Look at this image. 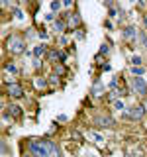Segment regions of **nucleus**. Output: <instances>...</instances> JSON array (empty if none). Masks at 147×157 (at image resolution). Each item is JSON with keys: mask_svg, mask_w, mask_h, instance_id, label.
<instances>
[{"mask_svg": "<svg viewBox=\"0 0 147 157\" xmlns=\"http://www.w3.org/2000/svg\"><path fill=\"white\" fill-rule=\"evenodd\" d=\"M32 151L36 153L37 157H59V151H57V145L49 140H33L32 141Z\"/></svg>", "mask_w": 147, "mask_h": 157, "instance_id": "1", "label": "nucleus"}, {"mask_svg": "<svg viewBox=\"0 0 147 157\" xmlns=\"http://www.w3.org/2000/svg\"><path fill=\"white\" fill-rule=\"evenodd\" d=\"M134 90L137 92V94H141V96L147 92V85H145V81L141 77H135L134 78Z\"/></svg>", "mask_w": 147, "mask_h": 157, "instance_id": "2", "label": "nucleus"}, {"mask_svg": "<svg viewBox=\"0 0 147 157\" xmlns=\"http://www.w3.org/2000/svg\"><path fill=\"white\" fill-rule=\"evenodd\" d=\"M10 51L22 53L24 51V41H22V39H18V37H12V39H10Z\"/></svg>", "mask_w": 147, "mask_h": 157, "instance_id": "3", "label": "nucleus"}, {"mask_svg": "<svg viewBox=\"0 0 147 157\" xmlns=\"http://www.w3.org/2000/svg\"><path fill=\"white\" fill-rule=\"evenodd\" d=\"M143 114H145V108H143V106H134V108H131V112H130V116L134 118V120L143 118Z\"/></svg>", "mask_w": 147, "mask_h": 157, "instance_id": "4", "label": "nucleus"}, {"mask_svg": "<svg viewBox=\"0 0 147 157\" xmlns=\"http://www.w3.org/2000/svg\"><path fill=\"white\" fill-rule=\"evenodd\" d=\"M8 92H10V96H16V98H20L24 94V90H22V86L20 85H10L8 86Z\"/></svg>", "mask_w": 147, "mask_h": 157, "instance_id": "5", "label": "nucleus"}, {"mask_svg": "<svg viewBox=\"0 0 147 157\" xmlns=\"http://www.w3.org/2000/svg\"><path fill=\"white\" fill-rule=\"evenodd\" d=\"M102 92H104V88H102V85H100V82H96V85L92 86V94H94V96H100Z\"/></svg>", "mask_w": 147, "mask_h": 157, "instance_id": "6", "label": "nucleus"}, {"mask_svg": "<svg viewBox=\"0 0 147 157\" xmlns=\"http://www.w3.org/2000/svg\"><path fill=\"white\" fill-rule=\"evenodd\" d=\"M134 36H135V28H131V26H130V28H126V32H124V37H126V39H131Z\"/></svg>", "mask_w": 147, "mask_h": 157, "instance_id": "7", "label": "nucleus"}, {"mask_svg": "<svg viewBox=\"0 0 147 157\" xmlns=\"http://www.w3.org/2000/svg\"><path fill=\"white\" fill-rule=\"evenodd\" d=\"M131 73H134V75L137 77V75H143L145 69H143V67H135V65H134V67H131Z\"/></svg>", "mask_w": 147, "mask_h": 157, "instance_id": "8", "label": "nucleus"}, {"mask_svg": "<svg viewBox=\"0 0 147 157\" xmlns=\"http://www.w3.org/2000/svg\"><path fill=\"white\" fill-rule=\"evenodd\" d=\"M10 114H14V116H20V114H22V112H20V106H10Z\"/></svg>", "mask_w": 147, "mask_h": 157, "instance_id": "9", "label": "nucleus"}, {"mask_svg": "<svg viewBox=\"0 0 147 157\" xmlns=\"http://www.w3.org/2000/svg\"><path fill=\"white\" fill-rule=\"evenodd\" d=\"M90 137H92V140H96V144L104 141V140H102V136H100V134H96V132H90Z\"/></svg>", "mask_w": 147, "mask_h": 157, "instance_id": "10", "label": "nucleus"}, {"mask_svg": "<svg viewBox=\"0 0 147 157\" xmlns=\"http://www.w3.org/2000/svg\"><path fill=\"white\" fill-rule=\"evenodd\" d=\"M43 51H45L43 47H36V51H33V53H36V57H41V55H43Z\"/></svg>", "mask_w": 147, "mask_h": 157, "instance_id": "11", "label": "nucleus"}, {"mask_svg": "<svg viewBox=\"0 0 147 157\" xmlns=\"http://www.w3.org/2000/svg\"><path fill=\"white\" fill-rule=\"evenodd\" d=\"M114 106L118 108V110H124V102H122V100H116V102H114Z\"/></svg>", "mask_w": 147, "mask_h": 157, "instance_id": "12", "label": "nucleus"}, {"mask_svg": "<svg viewBox=\"0 0 147 157\" xmlns=\"http://www.w3.org/2000/svg\"><path fill=\"white\" fill-rule=\"evenodd\" d=\"M36 86H37V88L45 86V81H41V78H37V81H36Z\"/></svg>", "mask_w": 147, "mask_h": 157, "instance_id": "13", "label": "nucleus"}, {"mask_svg": "<svg viewBox=\"0 0 147 157\" xmlns=\"http://www.w3.org/2000/svg\"><path fill=\"white\" fill-rule=\"evenodd\" d=\"M63 28H65V26H63V22H57L55 24V29H57V32H63Z\"/></svg>", "mask_w": 147, "mask_h": 157, "instance_id": "14", "label": "nucleus"}, {"mask_svg": "<svg viewBox=\"0 0 147 157\" xmlns=\"http://www.w3.org/2000/svg\"><path fill=\"white\" fill-rule=\"evenodd\" d=\"M131 63H135V67H137L141 63V57H134V59H131Z\"/></svg>", "mask_w": 147, "mask_h": 157, "instance_id": "15", "label": "nucleus"}, {"mask_svg": "<svg viewBox=\"0 0 147 157\" xmlns=\"http://www.w3.org/2000/svg\"><path fill=\"white\" fill-rule=\"evenodd\" d=\"M59 8H61V4H59V2H53L51 4V10H59Z\"/></svg>", "mask_w": 147, "mask_h": 157, "instance_id": "16", "label": "nucleus"}, {"mask_svg": "<svg viewBox=\"0 0 147 157\" xmlns=\"http://www.w3.org/2000/svg\"><path fill=\"white\" fill-rule=\"evenodd\" d=\"M100 53H108V43H104V45H102V49H100Z\"/></svg>", "mask_w": 147, "mask_h": 157, "instance_id": "17", "label": "nucleus"}, {"mask_svg": "<svg viewBox=\"0 0 147 157\" xmlns=\"http://www.w3.org/2000/svg\"><path fill=\"white\" fill-rule=\"evenodd\" d=\"M6 71H12V73H16V67H14V65H8V67H6Z\"/></svg>", "mask_w": 147, "mask_h": 157, "instance_id": "18", "label": "nucleus"}]
</instances>
